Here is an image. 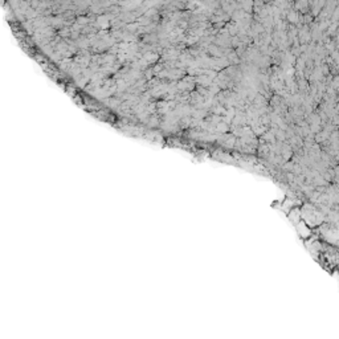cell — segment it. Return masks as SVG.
Here are the masks:
<instances>
[{"instance_id":"obj_1","label":"cell","mask_w":339,"mask_h":339,"mask_svg":"<svg viewBox=\"0 0 339 339\" xmlns=\"http://www.w3.org/2000/svg\"><path fill=\"white\" fill-rule=\"evenodd\" d=\"M300 16H301V13L292 8V9H289V12L286 15V21L292 23L293 25L294 24H298V21H300Z\"/></svg>"},{"instance_id":"obj_2","label":"cell","mask_w":339,"mask_h":339,"mask_svg":"<svg viewBox=\"0 0 339 339\" xmlns=\"http://www.w3.org/2000/svg\"><path fill=\"white\" fill-rule=\"evenodd\" d=\"M216 130L217 131H220V133H228L229 131V126H228V123L227 122H219L216 124Z\"/></svg>"},{"instance_id":"obj_3","label":"cell","mask_w":339,"mask_h":339,"mask_svg":"<svg viewBox=\"0 0 339 339\" xmlns=\"http://www.w3.org/2000/svg\"><path fill=\"white\" fill-rule=\"evenodd\" d=\"M282 156H283V159H285V160H289V158L292 156V154H293V151H292V148L290 147H286V146H283V148H282Z\"/></svg>"},{"instance_id":"obj_4","label":"cell","mask_w":339,"mask_h":339,"mask_svg":"<svg viewBox=\"0 0 339 339\" xmlns=\"http://www.w3.org/2000/svg\"><path fill=\"white\" fill-rule=\"evenodd\" d=\"M89 21H90V19H89L88 16H78L77 17V23L79 24V25H88Z\"/></svg>"}]
</instances>
